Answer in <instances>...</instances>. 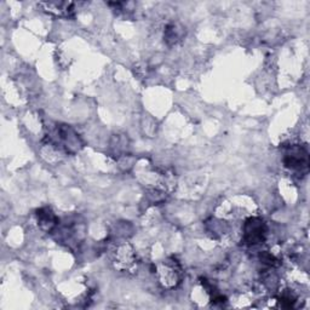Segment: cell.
<instances>
[{
  "label": "cell",
  "instance_id": "obj_1",
  "mask_svg": "<svg viewBox=\"0 0 310 310\" xmlns=\"http://www.w3.org/2000/svg\"><path fill=\"white\" fill-rule=\"evenodd\" d=\"M283 165L294 172L307 173L309 169V153L302 145H291L283 155Z\"/></svg>",
  "mask_w": 310,
  "mask_h": 310
},
{
  "label": "cell",
  "instance_id": "obj_2",
  "mask_svg": "<svg viewBox=\"0 0 310 310\" xmlns=\"http://www.w3.org/2000/svg\"><path fill=\"white\" fill-rule=\"evenodd\" d=\"M267 236V225L264 221L258 217H251L244 224V238L242 240L249 246L262 244Z\"/></svg>",
  "mask_w": 310,
  "mask_h": 310
},
{
  "label": "cell",
  "instance_id": "obj_3",
  "mask_svg": "<svg viewBox=\"0 0 310 310\" xmlns=\"http://www.w3.org/2000/svg\"><path fill=\"white\" fill-rule=\"evenodd\" d=\"M36 216H38V221L41 226H45L46 229H51L56 225V216H55L49 208H41V210L38 211Z\"/></svg>",
  "mask_w": 310,
  "mask_h": 310
},
{
  "label": "cell",
  "instance_id": "obj_4",
  "mask_svg": "<svg viewBox=\"0 0 310 310\" xmlns=\"http://www.w3.org/2000/svg\"><path fill=\"white\" fill-rule=\"evenodd\" d=\"M165 38L168 41H172V43H176L179 38H181V33H179V29L176 27L174 25L169 26L168 29L165 32Z\"/></svg>",
  "mask_w": 310,
  "mask_h": 310
},
{
  "label": "cell",
  "instance_id": "obj_5",
  "mask_svg": "<svg viewBox=\"0 0 310 310\" xmlns=\"http://www.w3.org/2000/svg\"><path fill=\"white\" fill-rule=\"evenodd\" d=\"M259 259L263 264H267L269 267H274V265H276V262H278L275 257L273 254H270L269 252H262L259 254Z\"/></svg>",
  "mask_w": 310,
  "mask_h": 310
}]
</instances>
